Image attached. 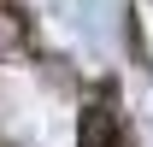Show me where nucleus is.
<instances>
[{
  "mask_svg": "<svg viewBox=\"0 0 153 147\" xmlns=\"http://www.w3.org/2000/svg\"><path fill=\"white\" fill-rule=\"evenodd\" d=\"M76 147H118V124H112V106H106V100H88V106H82Z\"/></svg>",
  "mask_w": 153,
  "mask_h": 147,
  "instance_id": "1",
  "label": "nucleus"
}]
</instances>
